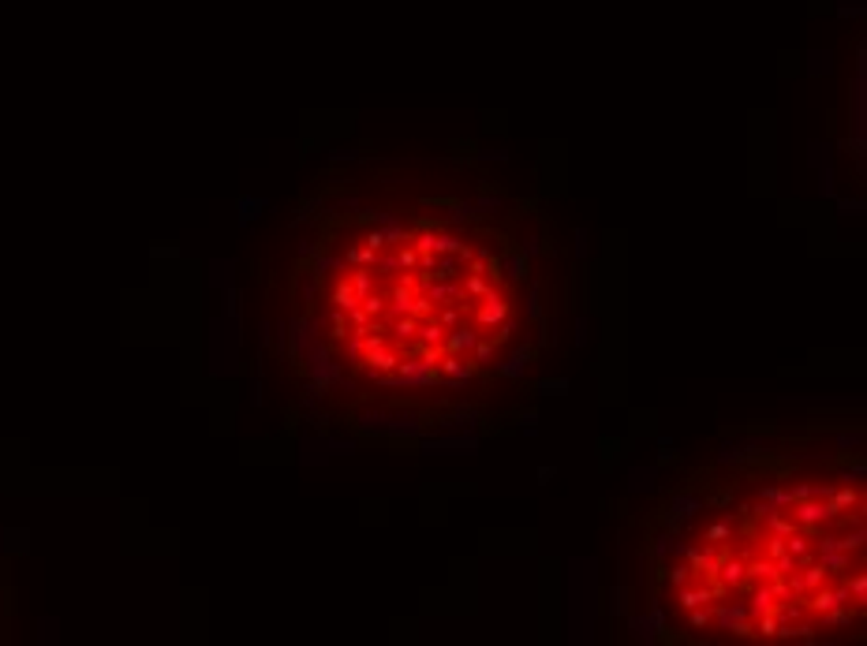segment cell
<instances>
[{"instance_id": "cell-1", "label": "cell", "mask_w": 867, "mask_h": 646, "mask_svg": "<svg viewBox=\"0 0 867 646\" xmlns=\"http://www.w3.org/2000/svg\"><path fill=\"white\" fill-rule=\"evenodd\" d=\"M508 314H512V303H508L501 292H497V284L475 303V325L482 329V333H494V329L501 325Z\"/></svg>"}, {"instance_id": "cell-2", "label": "cell", "mask_w": 867, "mask_h": 646, "mask_svg": "<svg viewBox=\"0 0 867 646\" xmlns=\"http://www.w3.org/2000/svg\"><path fill=\"white\" fill-rule=\"evenodd\" d=\"M793 519H796L800 531H815V527L842 519V512H837L830 500H793Z\"/></svg>"}, {"instance_id": "cell-3", "label": "cell", "mask_w": 867, "mask_h": 646, "mask_svg": "<svg viewBox=\"0 0 867 646\" xmlns=\"http://www.w3.org/2000/svg\"><path fill=\"white\" fill-rule=\"evenodd\" d=\"M482 336H486V333H482L479 325H464V322H460V325H453L449 333H445V344H441V351H456V355H467V351L475 348Z\"/></svg>"}, {"instance_id": "cell-4", "label": "cell", "mask_w": 867, "mask_h": 646, "mask_svg": "<svg viewBox=\"0 0 867 646\" xmlns=\"http://www.w3.org/2000/svg\"><path fill=\"white\" fill-rule=\"evenodd\" d=\"M438 374L441 377H453V381H467L475 377V366H471V359L467 355H456V351H441L438 355Z\"/></svg>"}, {"instance_id": "cell-5", "label": "cell", "mask_w": 867, "mask_h": 646, "mask_svg": "<svg viewBox=\"0 0 867 646\" xmlns=\"http://www.w3.org/2000/svg\"><path fill=\"white\" fill-rule=\"evenodd\" d=\"M531 359H535V348H531V344H520L505 363H494V370H497V377H505V381H520Z\"/></svg>"}, {"instance_id": "cell-6", "label": "cell", "mask_w": 867, "mask_h": 646, "mask_svg": "<svg viewBox=\"0 0 867 646\" xmlns=\"http://www.w3.org/2000/svg\"><path fill=\"white\" fill-rule=\"evenodd\" d=\"M714 579H718V583H726L729 590H733V587H744V579H747V560H744V557H733V553H729V557H721Z\"/></svg>"}, {"instance_id": "cell-7", "label": "cell", "mask_w": 867, "mask_h": 646, "mask_svg": "<svg viewBox=\"0 0 867 646\" xmlns=\"http://www.w3.org/2000/svg\"><path fill=\"white\" fill-rule=\"evenodd\" d=\"M497 273H501V281H508V284H523L528 281V258H523L520 250H508V254L497 258Z\"/></svg>"}, {"instance_id": "cell-8", "label": "cell", "mask_w": 867, "mask_h": 646, "mask_svg": "<svg viewBox=\"0 0 867 646\" xmlns=\"http://www.w3.org/2000/svg\"><path fill=\"white\" fill-rule=\"evenodd\" d=\"M628 631H632L639 642H658L662 631H665V624H658L651 613H643V616H628Z\"/></svg>"}, {"instance_id": "cell-9", "label": "cell", "mask_w": 867, "mask_h": 646, "mask_svg": "<svg viewBox=\"0 0 867 646\" xmlns=\"http://www.w3.org/2000/svg\"><path fill=\"white\" fill-rule=\"evenodd\" d=\"M695 512H703V497L699 493H673V500H669V519H688L695 516Z\"/></svg>"}, {"instance_id": "cell-10", "label": "cell", "mask_w": 867, "mask_h": 646, "mask_svg": "<svg viewBox=\"0 0 867 646\" xmlns=\"http://www.w3.org/2000/svg\"><path fill=\"white\" fill-rule=\"evenodd\" d=\"M318 329H322V322L318 318H303V322H296V329H292V351L296 355H303L314 340H318Z\"/></svg>"}, {"instance_id": "cell-11", "label": "cell", "mask_w": 867, "mask_h": 646, "mask_svg": "<svg viewBox=\"0 0 867 646\" xmlns=\"http://www.w3.org/2000/svg\"><path fill=\"white\" fill-rule=\"evenodd\" d=\"M445 333H449V329H445L438 318H426V322H419L415 344H419V348H441V344H445Z\"/></svg>"}, {"instance_id": "cell-12", "label": "cell", "mask_w": 867, "mask_h": 646, "mask_svg": "<svg viewBox=\"0 0 867 646\" xmlns=\"http://www.w3.org/2000/svg\"><path fill=\"white\" fill-rule=\"evenodd\" d=\"M815 553H819V564L826 568V575H842L852 564V553H845V549H815Z\"/></svg>"}, {"instance_id": "cell-13", "label": "cell", "mask_w": 867, "mask_h": 646, "mask_svg": "<svg viewBox=\"0 0 867 646\" xmlns=\"http://www.w3.org/2000/svg\"><path fill=\"white\" fill-rule=\"evenodd\" d=\"M774 579H781V575H778V568H774L770 557L747 560V579H744V583H774Z\"/></svg>"}, {"instance_id": "cell-14", "label": "cell", "mask_w": 867, "mask_h": 646, "mask_svg": "<svg viewBox=\"0 0 867 646\" xmlns=\"http://www.w3.org/2000/svg\"><path fill=\"white\" fill-rule=\"evenodd\" d=\"M747 609V616H763V613H770L774 609V590H770V583H755V594H752V601L744 605Z\"/></svg>"}, {"instance_id": "cell-15", "label": "cell", "mask_w": 867, "mask_h": 646, "mask_svg": "<svg viewBox=\"0 0 867 646\" xmlns=\"http://www.w3.org/2000/svg\"><path fill=\"white\" fill-rule=\"evenodd\" d=\"M423 448H426V452H449V448H464V452H475V448H479V437H464V433H456V437L426 441Z\"/></svg>"}, {"instance_id": "cell-16", "label": "cell", "mask_w": 867, "mask_h": 646, "mask_svg": "<svg viewBox=\"0 0 867 646\" xmlns=\"http://www.w3.org/2000/svg\"><path fill=\"white\" fill-rule=\"evenodd\" d=\"M490 276H482V273H464V299H467V307H475V303L490 292Z\"/></svg>"}, {"instance_id": "cell-17", "label": "cell", "mask_w": 867, "mask_h": 646, "mask_svg": "<svg viewBox=\"0 0 867 646\" xmlns=\"http://www.w3.org/2000/svg\"><path fill=\"white\" fill-rule=\"evenodd\" d=\"M759 500L770 508H793V486H763Z\"/></svg>"}, {"instance_id": "cell-18", "label": "cell", "mask_w": 867, "mask_h": 646, "mask_svg": "<svg viewBox=\"0 0 867 646\" xmlns=\"http://www.w3.org/2000/svg\"><path fill=\"white\" fill-rule=\"evenodd\" d=\"M759 448V441H733V445H721L718 452V464H740V459H747Z\"/></svg>"}, {"instance_id": "cell-19", "label": "cell", "mask_w": 867, "mask_h": 646, "mask_svg": "<svg viewBox=\"0 0 867 646\" xmlns=\"http://www.w3.org/2000/svg\"><path fill=\"white\" fill-rule=\"evenodd\" d=\"M467 355H471V366H475V370H482V366H494V355H497V344H494V340H490V336H482V340H479V344H475V348H471Z\"/></svg>"}, {"instance_id": "cell-20", "label": "cell", "mask_w": 867, "mask_h": 646, "mask_svg": "<svg viewBox=\"0 0 867 646\" xmlns=\"http://www.w3.org/2000/svg\"><path fill=\"white\" fill-rule=\"evenodd\" d=\"M680 549V538L673 534V531H665V534H658L654 538V546H651V557L658 560V564H665L669 560V553H677Z\"/></svg>"}, {"instance_id": "cell-21", "label": "cell", "mask_w": 867, "mask_h": 646, "mask_svg": "<svg viewBox=\"0 0 867 646\" xmlns=\"http://www.w3.org/2000/svg\"><path fill=\"white\" fill-rule=\"evenodd\" d=\"M333 307H340V310H351V307H359V295L356 292H351V284H348V276H344V281H337L333 284Z\"/></svg>"}, {"instance_id": "cell-22", "label": "cell", "mask_w": 867, "mask_h": 646, "mask_svg": "<svg viewBox=\"0 0 867 646\" xmlns=\"http://www.w3.org/2000/svg\"><path fill=\"white\" fill-rule=\"evenodd\" d=\"M826 500H830V505H834L837 512H849V508H856V505H860V493L852 490V486H842V490L834 486L830 497H826Z\"/></svg>"}, {"instance_id": "cell-23", "label": "cell", "mask_w": 867, "mask_h": 646, "mask_svg": "<svg viewBox=\"0 0 867 646\" xmlns=\"http://www.w3.org/2000/svg\"><path fill=\"white\" fill-rule=\"evenodd\" d=\"M445 426H449V430H475L479 426V411H471V407H456V411L445 418Z\"/></svg>"}, {"instance_id": "cell-24", "label": "cell", "mask_w": 867, "mask_h": 646, "mask_svg": "<svg viewBox=\"0 0 867 646\" xmlns=\"http://www.w3.org/2000/svg\"><path fill=\"white\" fill-rule=\"evenodd\" d=\"M654 478H658V471H654V467L632 471V474H628V490H632V493H651L654 490Z\"/></svg>"}, {"instance_id": "cell-25", "label": "cell", "mask_w": 867, "mask_h": 646, "mask_svg": "<svg viewBox=\"0 0 867 646\" xmlns=\"http://www.w3.org/2000/svg\"><path fill=\"white\" fill-rule=\"evenodd\" d=\"M467 243L460 235H438L434 232V254H464Z\"/></svg>"}, {"instance_id": "cell-26", "label": "cell", "mask_w": 867, "mask_h": 646, "mask_svg": "<svg viewBox=\"0 0 867 646\" xmlns=\"http://www.w3.org/2000/svg\"><path fill=\"white\" fill-rule=\"evenodd\" d=\"M374 258H378V250H371L366 243L344 250V266H351V269H356V266H374Z\"/></svg>"}, {"instance_id": "cell-27", "label": "cell", "mask_w": 867, "mask_h": 646, "mask_svg": "<svg viewBox=\"0 0 867 646\" xmlns=\"http://www.w3.org/2000/svg\"><path fill=\"white\" fill-rule=\"evenodd\" d=\"M822 616V628H849L856 616H852V609L849 605H837V609H830V613H819Z\"/></svg>"}, {"instance_id": "cell-28", "label": "cell", "mask_w": 867, "mask_h": 646, "mask_svg": "<svg viewBox=\"0 0 867 646\" xmlns=\"http://www.w3.org/2000/svg\"><path fill=\"white\" fill-rule=\"evenodd\" d=\"M333 269H344V258H340V254H322V250H318V254H314L310 273L314 276H325V273H333Z\"/></svg>"}, {"instance_id": "cell-29", "label": "cell", "mask_w": 867, "mask_h": 646, "mask_svg": "<svg viewBox=\"0 0 867 646\" xmlns=\"http://www.w3.org/2000/svg\"><path fill=\"white\" fill-rule=\"evenodd\" d=\"M677 601L685 605V609H695V605H706V601H714V594H711V587H699V590H680V594H677Z\"/></svg>"}, {"instance_id": "cell-30", "label": "cell", "mask_w": 867, "mask_h": 646, "mask_svg": "<svg viewBox=\"0 0 867 646\" xmlns=\"http://www.w3.org/2000/svg\"><path fill=\"white\" fill-rule=\"evenodd\" d=\"M863 538H867V531H863V523L856 527V531H849L845 538H834V549H845V553H856V549H863Z\"/></svg>"}, {"instance_id": "cell-31", "label": "cell", "mask_w": 867, "mask_h": 646, "mask_svg": "<svg viewBox=\"0 0 867 646\" xmlns=\"http://www.w3.org/2000/svg\"><path fill=\"white\" fill-rule=\"evenodd\" d=\"M359 307L371 314V322H378V318L385 314V295H382V292H366V295L359 299Z\"/></svg>"}, {"instance_id": "cell-32", "label": "cell", "mask_w": 867, "mask_h": 646, "mask_svg": "<svg viewBox=\"0 0 867 646\" xmlns=\"http://www.w3.org/2000/svg\"><path fill=\"white\" fill-rule=\"evenodd\" d=\"M434 307H438V303H434V299H426V295H412V318L415 322H426V318H434Z\"/></svg>"}, {"instance_id": "cell-33", "label": "cell", "mask_w": 867, "mask_h": 646, "mask_svg": "<svg viewBox=\"0 0 867 646\" xmlns=\"http://www.w3.org/2000/svg\"><path fill=\"white\" fill-rule=\"evenodd\" d=\"M845 587H849V594L856 598V605H863V601H867V575H863V572L849 575V579H845Z\"/></svg>"}, {"instance_id": "cell-34", "label": "cell", "mask_w": 867, "mask_h": 646, "mask_svg": "<svg viewBox=\"0 0 867 646\" xmlns=\"http://www.w3.org/2000/svg\"><path fill=\"white\" fill-rule=\"evenodd\" d=\"M692 579V568L688 564H673V568H665V583H673V587H685Z\"/></svg>"}, {"instance_id": "cell-35", "label": "cell", "mask_w": 867, "mask_h": 646, "mask_svg": "<svg viewBox=\"0 0 867 646\" xmlns=\"http://www.w3.org/2000/svg\"><path fill=\"white\" fill-rule=\"evenodd\" d=\"M729 534H733V527H729V523H711V527H706V542H714V546H718V542H726Z\"/></svg>"}, {"instance_id": "cell-36", "label": "cell", "mask_w": 867, "mask_h": 646, "mask_svg": "<svg viewBox=\"0 0 867 646\" xmlns=\"http://www.w3.org/2000/svg\"><path fill=\"white\" fill-rule=\"evenodd\" d=\"M501 209V199L497 194H482V199H475V213H497Z\"/></svg>"}, {"instance_id": "cell-37", "label": "cell", "mask_w": 867, "mask_h": 646, "mask_svg": "<svg viewBox=\"0 0 867 646\" xmlns=\"http://www.w3.org/2000/svg\"><path fill=\"white\" fill-rule=\"evenodd\" d=\"M348 325L351 329H371V314H366L363 307H351L348 310Z\"/></svg>"}, {"instance_id": "cell-38", "label": "cell", "mask_w": 867, "mask_h": 646, "mask_svg": "<svg viewBox=\"0 0 867 646\" xmlns=\"http://www.w3.org/2000/svg\"><path fill=\"white\" fill-rule=\"evenodd\" d=\"M692 613V628H706L711 624V609L706 605H695V609H688Z\"/></svg>"}, {"instance_id": "cell-39", "label": "cell", "mask_w": 867, "mask_h": 646, "mask_svg": "<svg viewBox=\"0 0 867 646\" xmlns=\"http://www.w3.org/2000/svg\"><path fill=\"white\" fill-rule=\"evenodd\" d=\"M538 389H542V392H554V397H564L569 381H564V377H557V381H538Z\"/></svg>"}, {"instance_id": "cell-40", "label": "cell", "mask_w": 867, "mask_h": 646, "mask_svg": "<svg viewBox=\"0 0 867 646\" xmlns=\"http://www.w3.org/2000/svg\"><path fill=\"white\" fill-rule=\"evenodd\" d=\"M371 250H385V235H382V228H371L366 232V240H363Z\"/></svg>"}, {"instance_id": "cell-41", "label": "cell", "mask_w": 867, "mask_h": 646, "mask_svg": "<svg viewBox=\"0 0 867 646\" xmlns=\"http://www.w3.org/2000/svg\"><path fill=\"white\" fill-rule=\"evenodd\" d=\"M528 314L538 322L542 318V299H538V288H531V295H528Z\"/></svg>"}, {"instance_id": "cell-42", "label": "cell", "mask_w": 867, "mask_h": 646, "mask_svg": "<svg viewBox=\"0 0 867 646\" xmlns=\"http://www.w3.org/2000/svg\"><path fill=\"white\" fill-rule=\"evenodd\" d=\"M520 254H523V258L542 254V240H535V235H531V240H523V250H520Z\"/></svg>"}, {"instance_id": "cell-43", "label": "cell", "mask_w": 867, "mask_h": 646, "mask_svg": "<svg viewBox=\"0 0 867 646\" xmlns=\"http://www.w3.org/2000/svg\"><path fill=\"white\" fill-rule=\"evenodd\" d=\"M860 478H863V464H856V467H845V471H842V482H849V486H852V482H860Z\"/></svg>"}, {"instance_id": "cell-44", "label": "cell", "mask_w": 867, "mask_h": 646, "mask_svg": "<svg viewBox=\"0 0 867 646\" xmlns=\"http://www.w3.org/2000/svg\"><path fill=\"white\" fill-rule=\"evenodd\" d=\"M778 553H785V538L770 534V546H767V557H778Z\"/></svg>"}, {"instance_id": "cell-45", "label": "cell", "mask_w": 867, "mask_h": 646, "mask_svg": "<svg viewBox=\"0 0 867 646\" xmlns=\"http://www.w3.org/2000/svg\"><path fill=\"white\" fill-rule=\"evenodd\" d=\"M860 445V433H842L837 437V448H856Z\"/></svg>"}, {"instance_id": "cell-46", "label": "cell", "mask_w": 867, "mask_h": 646, "mask_svg": "<svg viewBox=\"0 0 867 646\" xmlns=\"http://www.w3.org/2000/svg\"><path fill=\"white\" fill-rule=\"evenodd\" d=\"M314 254H318V243H303V247H299V258H314Z\"/></svg>"}]
</instances>
